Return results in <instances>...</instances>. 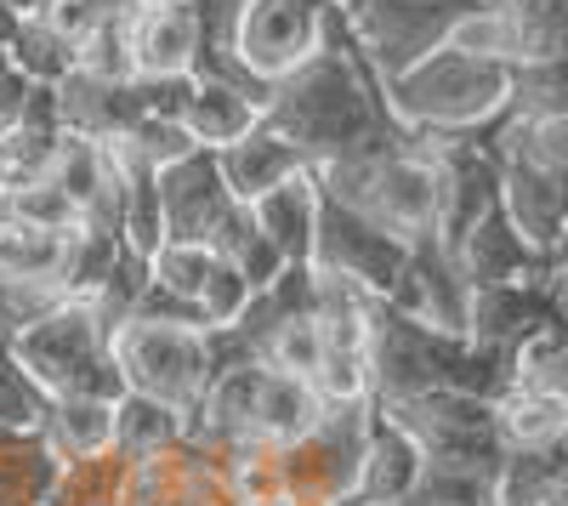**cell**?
Returning a JSON list of instances; mask_svg holds the SVG:
<instances>
[{"instance_id":"obj_30","label":"cell","mask_w":568,"mask_h":506,"mask_svg":"<svg viewBox=\"0 0 568 506\" xmlns=\"http://www.w3.org/2000/svg\"><path fill=\"white\" fill-rule=\"evenodd\" d=\"M7 200H12V216H18V222H29V227H52V234H74V227L85 222L80 200L63 189L58 176H40V182H29V189H12Z\"/></svg>"},{"instance_id":"obj_24","label":"cell","mask_w":568,"mask_h":506,"mask_svg":"<svg viewBox=\"0 0 568 506\" xmlns=\"http://www.w3.org/2000/svg\"><path fill=\"white\" fill-rule=\"evenodd\" d=\"M568 449H511L495 478V506H562Z\"/></svg>"},{"instance_id":"obj_22","label":"cell","mask_w":568,"mask_h":506,"mask_svg":"<svg viewBox=\"0 0 568 506\" xmlns=\"http://www.w3.org/2000/svg\"><path fill=\"white\" fill-rule=\"evenodd\" d=\"M187 438V416L182 409H171L165 398L154 393H125L120 398V427H114V449L131 455V462H154V455L176 449Z\"/></svg>"},{"instance_id":"obj_34","label":"cell","mask_w":568,"mask_h":506,"mask_svg":"<svg viewBox=\"0 0 568 506\" xmlns=\"http://www.w3.org/2000/svg\"><path fill=\"white\" fill-rule=\"evenodd\" d=\"M227 262L245 273L256 296H262V291H273V285L284 280V267H291V256H284V251H278V245H273V240L262 234V227H251V234H245L240 245L227 251Z\"/></svg>"},{"instance_id":"obj_31","label":"cell","mask_w":568,"mask_h":506,"mask_svg":"<svg viewBox=\"0 0 568 506\" xmlns=\"http://www.w3.org/2000/svg\"><path fill=\"white\" fill-rule=\"evenodd\" d=\"M216 251L211 245H187V240H171L154 262H149V280L154 285H165V291H176V296H187V302H200L205 296V285H211V273H216Z\"/></svg>"},{"instance_id":"obj_26","label":"cell","mask_w":568,"mask_h":506,"mask_svg":"<svg viewBox=\"0 0 568 506\" xmlns=\"http://www.w3.org/2000/svg\"><path fill=\"white\" fill-rule=\"evenodd\" d=\"M52 404L58 398L34 382V371L18 358V347L0 342V427H12V433H45Z\"/></svg>"},{"instance_id":"obj_9","label":"cell","mask_w":568,"mask_h":506,"mask_svg":"<svg viewBox=\"0 0 568 506\" xmlns=\"http://www.w3.org/2000/svg\"><path fill=\"white\" fill-rule=\"evenodd\" d=\"M131 63L136 74H205L211 34L194 0H136L131 7Z\"/></svg>"},{"instance_id":"obj_3","label":"cell","mask_w":568,"mask_h":506,"mask_svg":"<svg viewBox=\"0 0 568 506\" xmlns=\"http://www.w3.org/2000/svg\"><path fill=\"white\" fill-rule=\"evenodd\" d=\"M18 358L34 371V382L63 398V393H91L120 404L131 393V376L114 358V325L98 307V296H69L52 313H40L34 325L12 342Z\"/></svg>"},{"instance_id":"obj_32","label":"cell","mask_w":568,"mask_h":506,"mask_svg":"<svg viewBox=\"0 0 568 506\" xmlns=\"http://www.w3.org/2000/svg\"><path fill=\"white\" fill-rule=\"evenodd\" d=\"M256 302V291H251V280L240 267H233L227 256L216 262V273H211V285H205V296H200V307H205V325L211 331H233L245 318V307Z\"/></svg>"},{"instance_id":"obj_39","label":"cell","mask_w":568,"mask_h":506,"mask_svg":"<svg viewBox=\"0 0 568 506\" xmlns=\"http://www.w3.org/2000/svg\"><path fill=\"white\" fill-rule=\"evenodd\" d=\"M562 506H568V478H562Z\"/></svg>"},{"instance_id":"obj_36","label":"cell","mask_w":568,"mask_h":506,"mask_svg":"<svg viewBox=\"0 0 568 506\" xmlns=\"http://www.w3.org/2000/svg\"><path fill=\"white\" fill-rule=\"evenodd\" d=\"M18 29H23V12L12 7V0H0V52H12Z\"/></svg>"},{"instance_id":"obj_6","label":"cell","mask_w":568,"mask_h":506,"mask_svg":"<svg viewBox=\"0 0 568 506\" xmlns=\"http://www.w3.org/2000/svg\"><path fill=\"white\" fill-rule=\"evenodd\" d=\"M455 331H438L426 318L393 307L387 296L369 313V376H375V404H404L449 387V358H455Z\"/></svg>"},{"instance_id":"obj_21","label":"cell","mask_w":568,"mask_h":506,"mask_svg":"<svg viewBox=\"0 0 568 506\" xmlns=\"http://www.w3.org/2000/svg\"><path fill=\"white\" fill-rule=\"evenodd\" d=\"M324 416H329V404H324L318 382L291 376V371H273V364H267L262 404H256V438H267V444H296V438L318 433Z\"/></svg>"},{"instance_id":"obj_10","label":"cell","mask_w":568,"mask_h":506,"mask_svg":"<svg viewBox=\"0 0 568 506\" xmlns=\"http://www.w3.org/2000/svg\"><path fill=\"white\" fill-rule=\"evenodd\" d=\"M160 194H165L171 240H187V245H216V234L227 227V216L245 205L240 194L227 189L216 149H200V154L165 165V171H160Z\"/></svg>"},{"instance_id":"obj_14","label":"cell","mask_w":568,"mask_h":506,"mask_svg":"<svg viewBox=\"0 0 568 506\" xmlns=\"http://www.w3.org/2000/svg\"><path fill=\"white\" fill-rule=\"evenodd\" d=\"M500 154H506V211H511V222L524 227V240L535 251H546L557 262V251L568 240V200H562L557 171L535 165L529 154H511V149H500Z\"/></svg>"},{"instance_id":"obj_13","label":"cell","mask_w":568,"mask_h":506,"mask_svg":"<svg viewBox=\"0 0 568 506\" xmlns=\"http://www.w3.org/2000/svg\"><path fill=\"white\" fill-rule=\"evenodd\" d=\"M58 114L74 136H98V143H125L149 120L142 114V98H136V80H109L91 69H74L58 85Z\"/></svg>"},{"instance_id":"obj_27","label":"cell","mask_w":568,"mask_h":506,"mask_svg":"<svg viewBox=\"0 0 568 506\" xmlns=\"http://www.w3.org/2000/svg\"><path fill=\"white\" fill-rule=\"evenodd\" d=\"M562 114H568V58L517 63L511 120H562Z\"/></svg>"},{"instance_id":"obj_7","label":"cell","mask_w":568,"mask_h":506,"mask_svg":"<svg viewBox=\"0 0 568 506\" xmlns=\"http://www.w3.org/2000/svg\"><path fill=\"white\" fill-rule=\"evenodd\" d=\"M329 45V0H245L233 63L256 85H278Z\"/></svg>"},{"instance_id":"obj_35","label":"cell","mask_w":568,"mask_h":506,"mask_svg":"<svg viewBox=\"0 0 568 506\" xmlns=\"http://www.w3.org/2000/svg\"><path fill=\"white\" fill-rule=\"evenodd\" d=\"M40 98V85L12 63V52H0V131H12Z\"/></svg>"},{"instance_id":"obj_16","label":"cell","mask_w":568,"mask_h":506,"mask_svg":"<svg viewBox=\"0 0 568 506\" xmlns=\"http://www.w3.org/2000/svg\"><path fill=\"white\" fill-rule=\"evenodd\" d=\"M426 473V449L375 404V433H369V455H364V478L358 495L347 506H409L415 484Z\"/></svg>"},{"instance_id":"obj_23","label":"cell","mask_w":568,"mask_h":506,"mask_svg":"<svg viewBox=\"0 0 568 506\" xmlns=\"http://www.w3.org/2000/svg\"><path fill=\"white\" fill-rule=\"evenodd\" d=\"M511 29V63L568 58V0H500Z\"/></svg>"},{"instance_id":"obj_37","label":"cell","mask_w":568,"mask_h":506,"mask_svg":"<svg viewBox=\"0 0 568 506\" xmlns=\"http://www.w3.org/2000/svg\"><path fill=\"white\" fill-rule=\"evenodd\" d=\"M12 7H18L23 18H45V12H58L63 0H12Z\"/></svg>"},{"instance_id":"obj_19","label":"cell","mask_w":568,"mask_h":506,"mask_svg":"<svg viewBox=\"0 0 568 506\" xmlns=\"http://www.w3.org/2000/svg\"><path fill=\"white\" fill-rule=\"evenodd\" d=\"M256 227L262 234L291 256V262H313V245H318V211H324V189H318V176L313 165L296 171L291 182H278L273 194H262L256 205Z\"/></svg>"},{"instance_id":"obj_20","label":"cell","mask_w":568,"mask_h":506,"mask_svg":"<svg viewBox=\"0 0 568 506\" xmlns=\"http://www.w3.org/2000/svg\"><path fill=\"white\" fill-rule=\"evenodd\" d=\"M114 427H120V404L109 398H91V393H63L52 404V422H45V444L58 449V462H91V455H109L114 449Z\"/></svg>"},{"instance_id":"obj_15","label":"cell","mask_w":568,"mask_h":506,"mask_svg":"<svg viewBox=\"0 0 568 506\" xmlns=\"http://www.w3.org/2000/svg\"><path fill=\"white\" fill-rule=\"evenodd\" d=\"M267 98L273 91H256V85H240V80H227V74H200L194 85V98H187L182 109V125L194 131V143L200 149H233L240 136H251L267 114Z\"/></svg>"},{"instance_id":"obj_25","label":"cell","mask_w":568,"mask_h":506,"mask_svg":"<svg viewBox=\"0 0 568 506\" xmlns=\"http://www.w3.org/2000/svg\"><path fill=\"white\" fill-rule=\"evenodd\" d=\"M12 63L34 80V85H63L74 69H80V45L52 23V18H23L18 40H12Z\"/></svg>"},{"instance_id":"obj_28","label":"cell","mask_w":568,"mask_h":506,"mask_svg":"<svg viewBox=\"0 0 568 506\" xmlns=\"http://www.w3.org/2000/svg\"><path fill=\"white\" fill-rule=\"evenodd\" d=\"M262 358L273 364V371H291V376L318 382L324 358H329V336H324L318 318H284V325L262 342Z\"/></svg>"},{"instance_id":"obj_29","label":"cell","mask_w":568,"mask_h":506,"mask_svg":"<svg viewBox=\"0 0 568 506\" xmlns=\"http://www.w3.org/2000/svg\"><path fill=\"white\" fill-rule=\"evenodd\" d=\"M409 506H495V473L426 462V473H420Z\"/></svg>"},{"instance_id":"obj_1","label":"cell","mask_w":568,"mask_h":506,"mask_svg":"<svg viewBox=\"0 0 568 506\" xmlns=\"http://www.w3.org/2000/svg\"><path fill=\"white\" fill-rule=\"evenodd\" d=\"M511 85H517V63L466 52V45L449 40L444 52L415 63L409 74L387 80V103L420 136H466L506 120Z\"/></svg>"},{"instance_id":"obj_5","label":"cell","mask_w":568,"mask_h":506,"mask_svg":"<svg viewBox=\"0 0 568 506\" xmlns=\"http://www.w3.org/2000/svg\"><path fill=\"white\" fill-rule=\"evenodd\" d=\"M484 7H495V0H364L353 12V34L369 63L382 69V80H398L433 52H444L460 23L478 18Z\"/></svg>"},{"instance_id":"obj_18","label":"cell","mask_w":568,"mask_h":506,"mask_svg":"<svg viewBox=\"0 0 568 506\" xmlns=\"http://www.w3.org/2000/svg\"><path fill=\"white\" fill-rule=\"evenodd\" d=\"M313 160L291 143V136H278L267 120L251 131V136H240L233 149H222V176H227V189L240 194L245 205H256L262 194H273L278 182H291L296 171H307Z\"/></svg>"},{"instance_id":"obj_17","label":"cell","mask_w":568,"mask_h":506,"mask_svg":"<svg viewBox=\"0 0 568 506\" xmlns=\"http://www.w3.org/2000/svg\"><path fill=\"white\" fill-rule=\"evenodd\" d=\"M69 262H74V234L29 227L18 216L0 222V280L52 291V296H74L69 291Z\"/></svg>"},{"instance_id":"obj_8","label":"cell","mask_w":568,"mask_h":506,"mask_svg":"<svg viewBox=\"0 0 568 506\" xmlns=\"http://www.w3.org/2000/svg\"><path fill=\"white\" fill-rule=\"evenodd\" d=\"M324 189V182H318ZM409 240L387 234L375 216L353 211L347 200H336L324 189V211H318V245H313V267L324 273H342V280L364 285L369 296H393L404 267H409Z\"/></svg>"},{"instance_id":"obj_12","label":"cell","mask_w":568,"mask_h":506,"mask_svg":"<svg viewBox=\"0 0 568 506\" xmlns=\"http://www.w3.org/2000/svg\"><path fill=\"white\" fill-rule=\"evenodd\" d=\"M455 262H460V273H466V285H471V291H489V285H524V280H551V273H557V262L524 240V227L511 222L506 200H500V205L466 234V245L455 251Z\"/></svg>"},{"instance_id":"obj_4","label":"cell","mask_w":568,"mask_h":506,"mask_svg":"<svg viewBox=\"0 0 568 506\" xmlns=\"http://www.w3.org/2000/svg\"><path fill=\"white\" fill-rule=\"evenodd\" d=\"M114 358L136 393H154L171 409L194 416L216 382V336L205 325H160V318H125L114 331Z\"/></svg>"},{"instance_id":"obj_11","label":"cell","mask_w":568,"mask_h":506,"mask_svg":"<svg viewBox=\"0 0 568 506\" xmlns=\"http://www.w3.org/2000/svg\"><path fill=\"white\" fill-rule=\"evenodd\" d=\"M387 302L426 318V325H438V331H455V336L471 331V285H466L460 262L444 251V240H420L409 251V267Z\"/></svg>"},{"instance_id":"obj_33","label":"cell","mask_w":568,"mask_h":506,"mask_svg":"<svg viewBox=\"0 0 568 506\" xmlns=\"http://www.w3.org/2000/svg\"><path fill=\"white\" fill-rule=\"evenodd\" d=\"M125 149H136L149 165H176V160H187V154H200V143H194V131H187L182 120H142L131 136H125Z\"/></svg>"},{"instance_id":"obj_38","label":"cell","mask_w":568,"mask_h":506,"mask_svg":"<svg viewBox=\"0 0 568 506\" xmlns=\"http://www.w3.org/2000/svg\"><path fill=\"white\" fill-rule=\"evenodd\" d=\"M329 7H342V12H347V18H353V12H358V7H364V0H329Z\"/></svg>"},{"instance_id":"obj_2","label":"cell","mask_w":568,"mask_h":506,"mask_svg":"<svg viewBox=\"0 0 568 506\" xmlns=\"http://www.w3.org/2000/svg\"><path fill=\"white\" fill-rule=\"evenodd\" d=\"M313 176L336 200H347L353 211L375 216L387 234H398L409 245L438 240L444 189H438V154H433V143L382 149V154H358V160H336V165H313Z\"/></svg>"}]
</instances>
